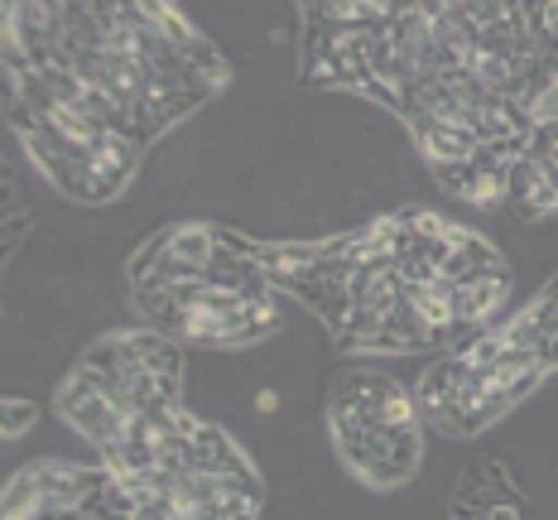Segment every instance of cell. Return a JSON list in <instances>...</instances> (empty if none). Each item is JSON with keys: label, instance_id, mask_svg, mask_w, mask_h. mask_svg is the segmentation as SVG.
<instances>
[{"label": "cell", "instance_id": "cell-11", "mask_svg": "<svg viewBox=\"0 0 558 520\" xmlns=\"http://www.w3.org/2000/svg\"><path fill=\"white\" fill-rule=\"evenodd\" d=\"M506 207L515 217H558V73L530 111V145L515 165Z\"/></svg>", "mask_w": 558, "mask_h": 520}, {"label": "cell", "instance_id": "cell-13", "mask_svg": "<svg viewBox=\"0 0 558 520\" xmlns=\"http://www.w3.org/2000/svg\"><path fill=\"white\" fill-rule=\"evenodd\" d=\"M34 424V404L29 400H20V396H10L5 400V424H0V434L5 438H20Z\"/></svg>", "mask_w": 558, "mask_h": 520}, {"label": "cell", "instance_id": "cell-8", "mask_svg": "<svg viewBox=\"0 0 558 520\" xmlns=\"http://www.w3.org/2000/svg\"><path fill=\"white\" fill-rule=\"evenodd\" d=\"M5 121L34 169L73 203H116L145 165V149L87 116L25 58H5Z\"/></svg>", "mask_w": 558, "mask_h": 520}, {"label": "cell", "instance_id": "cell-9", "mask_svg": "<svg viewBox=\"0 0 558 520\" xmlns=\"http://www.w3.org/2000/svg\"><path fill=\"white\" fill-rule=\"evenodd\" d=\"M328 438L342 468L376 492H395L414 482L424 462V414L414 390H404L390 372L347 366L328 386Z\"/></svg>", "mask_w": 558, "mask_h": 520}, {"label": "cell", "instance_id": "cell-6", "mask_svg": "<svg viewBox=\"0 0 558 520\" xmlns=\"http://www.w3.org/2000/svg\"><path fill=\"white\" fill-rule=\"evenodd\" d=\"M558 372V275L530 304L496 318L468 347L428 366L414 400L418 414L444 438H476L520 410Z\"/></svg>", "mask_w": 558, "mask_h": 520}, {"label": "cell", "instance_id": "cell-3", "mask_svg": "<svg viewBox=\"0 0 558 520\" xmlns=\"http://www.w3.org/2000/svg\"><path fill=\"white\" fill-rule=\"evenodd\" d=\"M5 58L49 73L140 149L231 83L222 49L165 0H10Z\"/></svg>", "mask_w": 558, "mask_h": 520}, {"label": "cell", "instance_id": "cell-5", "mask_svg": "<svg viewBox=\"0 0 558 520\" xmlns=\"http://www.w3.org/2000/svg\"><path fill=\"white\" fill-rule=\"evenodd\" d=\"M101 520H260L265 482L227 430L173 410L101 458Z\"/></svg>", "mask_w": 558, "mask_h": 520}, {"label": "cell", "instance_id": "cell-12", "mask_svg": "<svg viewBox=\"0 0 558 520\" xmlns=\"http://www.w3.org/2000/svg\"><path fill=\"white\" fill-rule=\"evenodd\" d=\"M448 516L452 520H530L534 506L520 492V482L506 472V462L476 454L462 462L458 482H452Z\"/></svg>", "mask_w": 558, "mask_h": 520}, {"label": "cell", "instance_id": "cell-1", "mask_svg": "<svg viewBox=\"0 0 558 520\" xmlns=\"http://www.w3.org/2000/svg\"><path fill=\"white\" fill-rule=\"evenodd\" d=\"M299 83L380 101L452 198L496 207L558 73V0H313Z\"/></svg>", "mask_w": 558, "mask_h": 520}, {"label": "cell", "instance_id": "cell-4", "mask_svg": "<svg viewBox=\"0 0 558 520\" xmlns=\"http://www.w3.org/2000/svg\"><path fill=\"white\" fill-rule=\"evenodd\" d=\"M255 246L260 241L222 222H173L155 231L125 265L135 314L179 347L236 352L275 338L284 309Z\"/></svg>", "mask_w": 558, "mask_h": 520}, {"label": "cell", "instance_id": "cell-7", "mask_svg": "<svg viewBox=\"0 0 558 520\" xmlns=\"http://www.w3.org/2000/svg\"><path fill=\"white\" fill-rule=\"evenodd\" d=\"M53 410L107 458L145 424L183 410V347L155 328L107 332L58 380Z\"/></svg>", "mask_w": 558, "mask_h": 520}, {"label": "cell", "instance_id": "cell-14", "mask_svg": "<svg viewBox=\"0 0 558 520\" xmlns=\"http://www.w3.org/2000/svg\"><path fill=\"white\" fill-rule=\"evenodd\" d=\"M5 203H10V237H5V251L15 256V246H20V198H15V183H5Z\"/></svg>", "mask_w": 558, "mask_h": 520}, {"label": "cell", "instance_id": "cell-10", "mask_svg": "<svg viewBox=\"0 0 558 520\" xmlns=\"http://www.w3.org/2000/svg\"><path fill=\"white\" fill-rule=\"evenodd\" d=\"M107 468L39 458L5 482V516L0 520H101L97 492Z\"/></svg>", "mask_w": 558, "mask_h": 520}, {"label": "cell", "instance_id": "cell-2", "mask_svg": "<svg viewBox=\"0 0 558 520\" xmlns=\"http://www.w3.org/2000/svg\"><path fill=\"white\" fill-rule=\"evenodd\" d=\"M255 261L342 356L458 352L506 314L515 289L501 246L434 207H400L328 241H260Z\"/></svg>", "mask_w": 558, "mask_h": 520}]
</instances>
